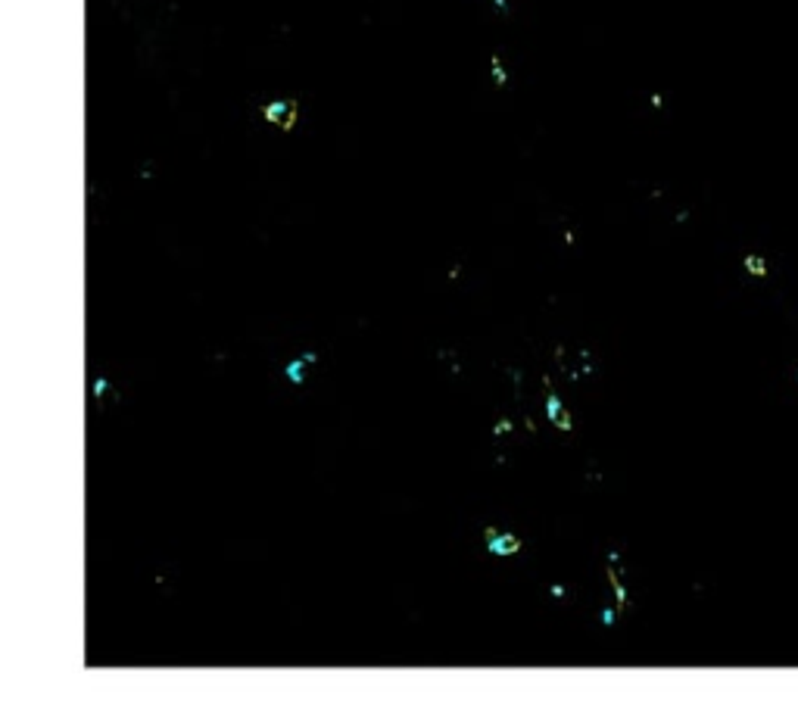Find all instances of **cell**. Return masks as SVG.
<instances>
[{
  "label": "cell",
  "instance_id": "2",
  "mask_svg": "<svg viewBox=\"0 0 798 717\" xmlns=\"http://www.w3.org/2000/svg\"><path fill=\"white\" fill-rule=\"evenodd\" d=\"M487 549H490L493 556H514V552L521 549V543H518V536L496 533L493 527H487Z\"/></svg>",
  "mask_w": 798,
  "mask_h": 717
},
{
  "label": "cell",
  "instance_id": "10",
  "mask_svg": "<svg viewBox=\"0 0 798 717\" xmlns=\"http://www.w3.org/2000/svg\"><path fill=\"white\" fill-rule=\"evenodd\" d=\"M94 393H97V396L106 393V381H94Z\"/></svg>",
  "mask_w": 798,
  "mask_h": 717
},
{
  "label": "cell",
  "instance_id": "4",
  "mask_svg": "<svg viewBox=\"0 0 798 717\" xmlns=\"http://www.w3.org/2000/svg\"><path fill=\"white\" fill-rule=\"evenodd\" d=\"M742 266H745V271H749L752 278H764L767 275V259L761 253H749L742 259Z\"/></svg>",
  "mask_w": 798,
  "mask_h": 717
},
{
  "label": "cell",
  "instance_id": "11",
  "mask_svg": "<svg viewBox=\"0 0 798 717\" xmlns=\"http://www.w3.org/2000/svg\"><path fill=\"white\" fill-rule=\"evenodd\" d=\"M490 4H493L496 10H499V13H505V10H509V4H505V0H490Z\"/></svg>",
  "mask_w": 798,
  "mask_h": 717
},
{
  "label": "cell",
  "instance_id": "6",
  "mask_svg": "<svg viewBox=\"0 0 798 717\" xmlns=\"http://www.w3.org/2000/svg\"><path fill=\"white\" fill-rule=\"evenodd\" d=\"M608 577H612V586H614V596H617V605H627V590L621 586V580H617L614 568H608Z\"/></svg>",
  "mask_w": 798,
  "mask_h": 717
},
{
  "label": "cell",
  "instance_id": "7",
  "mask_svg": "<svg viewBox=\"0 0 798 717\" xmlns=\"http://www.w3.org/2000/svg\"><path fill=\"white\" fill-rule=\"evenodd\" d=\"M303 362H306V358H299V362H290V365H287V378L294 381V383L303 381Z\"/></svg>",
  "mask_w": 798,
  "mask_h": 717
},
{
  "label": "cell",
  "instance_id": "1",
  "mask_svg": "<svg viewBox=\"0 0 798 717\" xmlns=\"http://www.w3.org/2000/svg\"><path fill=\"white\" fill-rule=\"evenodd\" d=\"M296 116H299V104L294 97H284V100H271V104L262 106V119L271 125H278L281 131H290L296 125Z\"/></svg>",
  "mask_w": 798,
  "mask_h": 717
},
{
  "label": "cell",
  "instance_id": "8",
  "mask_svg": "<svg viewBox=\"0 0 798 717\" xmlns=\"http://www.w3.org/2000/svg\"><path fill=\"white\" fill-rule=\"evenodd\" d=\"M509 431H512V421H499V424H496V428H493V433H496V437H499V433H509Z\"/></svg>",
  "mask_w": 798,
  "mask_h": 717
},
{
  "label": "cell",
  "instance_id": "5",
  "mask_svg": "<svg viewBox=\"0 0 798 717\" xmlns=\"http://www.w3.org/2000/svg\"><path fill=\"white\" fill-rule=\"evenodd\" d=\"M490 75H493V84L496 88H505V84H509V72H505V63L499 56H490Z\"/></svg>",
  "mask_w": 798,
  "mask_h": 717
},
{
  "label": "cell",
  "instance_id": "9",
  "mask_svg": "<svg viewBox=\"0 0 798 717\" xmlns=\"http://www.w3.org/2000/svg\"><path fill=\"white\" fill-rule=\"evenodd\" d=\"M602 624H605V627H612V624H614V608H605V614H602Z\"/></svg>",
  "mask_w": 798,
  "mask_h": 717
},
{
  "label": "cell",
  "instance_id": "3",
  "mask_svg": "<svg viewBox=\"0 0 798 717\" xmlns=\"http://www.w3.org/2000/svg\"><path fill=\"white\" fill-rule=\"evenodd\" d=\"M546 390H549V396H546V412H549V418H552V421L559 424L562 431H571V415H568V408L562 406V399L552 393V383H549V378H546Z\"/></svg>",
  "mask_w": 798,
  "mask_h": 717
}]
</instances>
